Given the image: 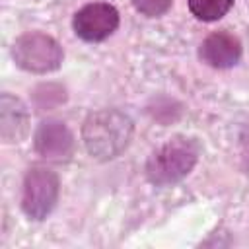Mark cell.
I'll return each instance as SVG.
<instances>
[{"mask_svg": "<svg viewBox=\"0 0 249 249\" xmlns=\"http://www.w3.org/2000/svg\"><path fill=\"white\" fill-rule=\"evenodd\" d=\"M82 138L91 158L99 161L121 156L132 138V121L117 109H101L91 113L84 126Z\"/></svg>", "mask_w": 249, "mask_h": 249, "instance_id": "6da1fadb", "label": "cell"}, {"mask_svg": "<svg viewBox=\"0 0 249 249\" xmlns=\"http://www.w3.org/2000/svg\"><path fill=\"white\" fill-rule=\"evenodd\" d=\"M200 146L195 138L175 136L161 144L146 161V177L160 187L173 185L187 177L196 165Z\"/></svg>", "mask_w": 249, "mask_h": 249, "instance_id": "7a4b0ae2", "label": "cell"}, {"mask_svg": "<svg viewBox=\"0 0 249 249\" xmlns=\"http://www.w3.org/2000/svg\"><path fill=\"white\" fill-rule=\"evenodd\" d=\"M14 60L19 68L33 72V74H47L60 66L62 62V49L60 45L39 31L25 33L16 39L12 49Z\"/></svg>", "mask_w": 249, "mask_h": 249, "instance_id": "3957f363", "label": "cell"}, {"mask_svg": "<svg viewBox=\"0 0 249 249\" xmlns=\"http://www.w3.org/2000/svg\"><path fill=\"white\" fill-rule=\"evenodd\" d=\"M58 198V177L54 171L35 165L23 179L21 208L31 220H43L51 214Z\"/></svg>", "mask_w": 249, "mask_h": 249, "instance_id": "277c9868", "label": "cell"}, {"mask_svg": "<svg viewBox=\"0 0 249 249\" xmlns=\"http://www.w3.org/2000/svg\"><path fill=\"white\" fill-rule=\"evenodd\" d=\"M119 27V12L107 2H93L84 6L74 16V31L84 41L95 43L107 39Z\"/></svg>", "mask_w": 249, "mask_h": 249, "instance_id": "5b68a950", "label": "cell"}, {"mask_svg": "<svg viewBox=\"0 0 249 249\" xmlns=\"http://www.w3.org/2000/svg\"><path fill=\"white\" fill-rule=\"evenodd\" d=\"M35 150L49 160H66L74 150V136L64 123L43 121L35 132Z\"/></svg>", "mask_w": 249, "mask_h": 249, "instance_id": "8992f818", "label": "cell"}, {"mask_svg": "<svg viewBox=\"0 0 249 249\" xmlns=\"http://www.w3.org/2000/svg\"><path fill=\"white\" fill-rule=\"evenodd\" d=\"M241 56V43L226 31L208 35L200 45V58L212 68H230Z\"/></svg>", "mask_w": 249, "mask_h": 249, "instance_id": "52a82bcc", "label": "cell"}, {"mask_svg": "<svg viewBox=\"0 0 249 249\" xmlns=\"http://www.w3.org/2000/svg\"><path fill=\"white\" fill-rule=\"evenodd\" d=\"M29 128V115L25 105L10 95L2 93L0 97V138L6 144L21 142Z\"/></svg>", "mask_w": 249, "mask_h": 249, "instance_id": "ba28073f", "label": "cell"}, {"mask_svg": "<svg viewBox=\"0 0 249 249\" xmlns=\"http://www.w3.org/2000/svg\"><path fill=\"white\" fill-rule=\"evenodd\" d=\"M233 0H189V10L196 19L216 21L230 12Z\"/></svg>", "mask_w": 249, "mask_h": 249, "instance_id": "9c48e42d", "label": "cell"}, {"mask_svg": "<svg viewBox=\"0 0 249 249\" xmlns=\"http://www.w3.org/2000/svg\"><path fill=\"white\" fill-rule=\"evenodd\" d=\"M132 4L140 14L148 18L163 16L171 8V0H132Z\"/></svg>", "mask_w": 249, "mask_h": 249, "instance_id": "30bf717a", "label": "cell"}]
</instances>
